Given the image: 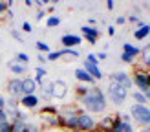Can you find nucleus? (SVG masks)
I'll list each match as a JSON object with an SVG mask.
<instances>
[{
    "instance_id": "1",
    "label": "nucleus",
    "mask_w": 150,
    "mask_h": 132,
    "mask_svg": "<svg viewBox=\"0 0 150 132\" xmlns=\"http://www.w3.org/2000/svg\"><path fill=\"white\" fill-rule=\"evenodd\" d=\"M79 101H81V105L84 106V112H88V114H101L108 106L106 105V95H104V92L99 86H92L88 90V94Z\"/></svg>"
},
{
    "instance_id": "2",
    "label": "nucleus",
    "mask_w": 150,
    "mask_h": 132,
    "mask_svg": "<svg viewBox=\"0 0 150 132\" xmlns=\"http://www.w3.org/2000/svg\"><path fill=\"white\" fill-rule=\"evenodd\" d=\"M132 83L139 88V92H146L150 90V70L143 64H136L134 66V72H132Z\"/></svg>"
},
{
    "instance_id": "3",
    "label": "nucleus",
    "mask_w": 150,
    "mask_h": 132,
    "mask_svg": "<svg viewBox=\"0 0 150 132\" xmlns=\"http://www.w3.org/2000/svg\"><path fill=\"white\" fill-rule=\"evenodd\" d=\"M130 117L139 127H148L150 125V108L146 105H132L130 106Z\"/></svg>"
},
{
    "instance_id": "4",
    "label": "nucleus",
    "mask_w": 150,
    "mask_h": 132,
    "mask_svg": "<svg viewBox=\"0 0 150 132\" xmlns=\"http://www.w3.org/2000/svg\"><path fill=\"white\" fill-rule=\"evenodd\" d=\"M106 95H108V99L114 103V105H123V103L126 101V97H128V90H125L121 84L110 81L108 88H106Z\"/></svg>"
},
{
    "instance_id": "5",
    "label": "nucleus",
    "mask_w": 150,
    "mask_h": 132,
    "mask_svg": "<svg viewBox=\"0 0 150 132\" xmlns=\"http://www.w3.org/2000/svg\"><path fill=\"white\" fill-rule=\"evenodd\" d=\"M79 130H82V132H93V130H97V121L92 117V114L84 112V110L79 114Z\"/></svg>"
},
{
    "instance_id": "6",
    "label": "nucleus",
    "mask_w": 150,
    "mask_h": 132,
    "mask_svg": "<svg viewBox=\"0 0 150 132\" xmlns=\"http://www.w3.org/2000/svg\"><path fill=\"white\" fill-rule=\"evenodd\" d=\"M39 117L44 125V130L46 128H59L61 127V117L57 114H50V112H39Z\"/></svg>"
},
{
    "instance_id": "7",
    "label": "nucleus",
    "mask_w": 150,
    "mask_h": 132,
    "mask_svg": "<svg viewBox=\"0 0 150 132\" xmlns=\"http://www.w3.org/2000/svg\"><path fill=\"white\" fill-rule=\"evenodd\" d=\"M119 119V114H110V116H104L101 121H97V130L99 132H112L115 127V123Z\"/></svg>"
},
{
    "instance_id": "8",
    "label": "nucleus",
    "mask_w": 150,
    "mask_h": 132,
    "mask_svg": "<svg viewBox=\"0 0 150 132\" xmlns=\"http://www.w3.org/2000/svg\"><path fill=\"white\" fill-rule=\"evenodd\" d=\"M110 81H114V83L121 84V86L125 88V90H130V88L134 86L130 73H126V72H114V73L110 75Z\"/></svg>"
},
{
    "instance_id": "9",
    "label": "nucleus",
    "mask_w": 150,
    "mask_h": 132,
    "mask_svg": "<svg viewBox=\"0 0 150 132\" xmlns=\"http://www.w3.org/2000/svg\"><path fill=\"white\" fill-rule=\"evenodd\" d=\"M7 94H9V97L18 101L22 95H24V94H22V79L15 77V79L7 81Z\"/></svg>"
},
{
    "instance_id": "10",
    "label": "nucleus",
    "mask_w": 150,
    "mask_h": 132,
    "mask_svg": "<svg viewBox=\"0 0 150 132\" xmlns=\"http://www.w3.org/2000/svg\"><path fill=\"white\" fill-rule=\"evenodd\" d=\"M39 103H40V97L37 94L35 95H22V97L18 99V105L24 106V108H28V110L37 108V106H39Z\"/></svg>"
},
{
    "instance_id": "11",
    "label": "nucleus",
    "mask_w": 150,
    "mask_h": 132,
    "mask_svg": "<svg viewBox=\"0 0 150 132\" xmlns=\"http://www.w3.org/2000/svg\"><path fill=\"white\" fill-rule=\"evenodd\" d=\"M81 31H82V37L90 42V44H95L97 40H99V35L101 31L97 28H92V26H82L81 28Z\"/></svg>"
},
{
    "instance_id": "12",
    "label": "nucleus",
    "mask_w": 150,
    "mask_h": 132,
    "mask_svg": "<svg viewBox=\"0 0 150 132\" xmlns=\"http://www.w3.org/2000/svg\"><path fill=\"white\" fill-rule=\"evenodd\" d=\"M39 90H40L39 97H42L44 101H51V99H53V81H46V79H44L42 84L39 86Z\"/></svg>"
},
{
    "instance_id": "13",
    "label": "nucleus",
    "mask_w": 150,
    "mask_h": 132,
    "mask_svg": "<svg viewBox=\"0 0 150 132\" xmlns=\"http://www.w3.org/2000/svg\"><path fill=\"white\" fill-rule=\"evenodd\" d=\"M68 95V84L64 81H53V99H64Z\"/></svg>"
},
{
    "instance_id": "14",
    "label": "nucleus",
    "mask_w": 150,
    "mask_h": 132,
    "mask_svg": "<svg viewBox=\"0 0 150 132\" xmlns=\"http://www.w3.org/2000/svg\"><path fill=\"white\" fill-rule=\"evenodd\" d=\"M37 90H39V86H37L33 77H24L22 79V94L24 95H35Z\"/></svg>"
},
{
    "instance_id": "15",
    "label": "nucleus",
    "mask_w": 150,
    "mask_h": 132,
    "mask_svg": "<svg viewBox=\"0 0 150 132\" xmlns=\"http://www.w3.org/2000/svg\"><path fill=\"white\" fill-rule=\"evenodd\" d=\"M61 42L64 48H73V46H79V44L82 42V37L79 35H73V33H66L61 37Z\"/></svg>"
},
{
    "instance_id": "16",
    "label": "nucleus",
    "mask_w": 150,
    "mask_h": 132,
    "mask_svg": "<svg viewBox=\"0 0 150 132\" xmlns=\"http://www.w3.org/2000/svg\"><path fill=\"white\" fill-rule=\"evenodd\" d=\"M75 79H77L79 83H82V84H93L95 83V79L90 75L84 68H77V70H75Z\"/></svg>"
},
{
    "instance_id": "17",
    "label": "nucleus",
    "mask_w": 150,
    "mask_h": 132,
    "mask_svg": "<svg viewBox=\"0 0 150 132\" xmlns=\"http://www.w3.org/2000/svg\"><path fill=\"white\" fill-rule=\"evenodd\" d=\"M82 68H84L88 73H90V75H92L95 81H101L104 75H103V72H101V68H99V66H95V64H90V62H86L84 61V64H82Z\"/></svg>"
},
{
    "instance_id": "18",
    "label": "nucleus",
    "mask_w": 150,
    "mask_h": 132,
    "mask_svg": "<svg viewBox=\"0 0 150 132\" xmlns=\"http://www.w3.org/2000/svg\"><path fill=\"white\" fill-rule=\"evenodd\" d=\"M7 70L13 72L15 75H24V73L28 72V66H24V64L17 62V61L13 59V61H7Z\"/></svg>"
},
{
    "instance_id": "19",
    "label": "nucleus",
    "mask_w": 150,
    "mask_h": 132,
    "mask_svg": "<svg viewBox=\"0 0 150 132\" xmlns=\"http://www.w3.org/2000/svg\"><path fill=\"white\" fill-rule=\"evenodd\" d=\"M11 132H28V121L17 117L15 121H11Z\"/></svg>"
},
{
    "instance_id": "20",
    "label": "nucleus",
    "mask_w": 150,
    "mask_h": 132,
    "mask_svg": "<svg viewBox=\"0 0 150 132\" xmlns=\"http://www.w3.org/2000/svg\"><path fill=\"white\" fill-rule=\"evenodd\" d=\"M146 37H150V26L148 24L141 26V28H137L136 31H134V39L136 40H145Z\"/></svg>"
},
{
    "instance_id": "21",
    "label": "nucleus",
    "mask_w": 150,
    "mask_h": 132,
    "mask_svg": "<svg viewBox=\"0 0 150 132\" xmlns=\"http://www.w3.org/2000/svg\"><path fill=\"white\" fill-rule=\"evenodd\" d=\"M123 53H126V55H130V57L136 59L137 55H141V50L137 46H134V44H130V42H125L123 44Z\"/></svg>"
},
{
    "instance_id": "22",
    "label": "nucleus",
    "mask_w": 150,
    "mask_h": 132,
    "mask_svg": "<svg viewBox=\"0 0 150 132\" xmlns=\"http://www.w3.org/2000/svg\"><path fill=\"white\" fill-rule=\"evenodd\" d=\"M44 77H46V68H44V66H37V68H35V77H33L35 83H37V86L42 84Z\"/></svg>"
},
{
    "instance_id": "23",
    "label": "nucleus",
    "mask_w": 150,
    "mask_h": 132,
    "mask_svg": "<svg viewBox=\"0 0 150 132\" xmlns=\"http://www.w3.org/2000/svg\"><path fill=\"white\" fill-rule=\"evenodd\" d=\"M132 97H134V101H136V105H146V97H145V94L143 92H139V90H136V92H132Z\"/></svg>"
},
{
    "instance_id": "24",
    "label": "nucleus",
    "mask_w": 150,
    "mask_h": 132,
    "mask_svg": "<svg viewBox=\"0 0 150 132\" xmlns=\"http://www.w3.org/2000/svg\"><path fill=\"white\" fill-rule=\"evenodd\" d=\"M141 59H143V66H148L150 64V44H146V46L141 50Z\"/></svg>"
},
{
    "instance_id": "25",
    "label": "nucleus",
    "mask_w": 150,
    "mask_h": 132,
    "mask_svg": "<svg viewBox=\"0 0 150 132\" xmlns=\"http://www.w3.org/2000/svg\"><path fill=\"white\" fill-rule=\"evenodd\" d=\"M88 90H90V86H88V84H77V86H75V94H77V97H79V99L84 97V95L88 94Z\"/></svg>"
},
{
    "instance_id": "26",
    "label": "nucleus",
    "mask_w": 150,
    "mask_h": 132,
    "mask_svg": "<svg viewBox=\"0 0 150 132\" xmlns=\"http://www.w3.org/2000/svg\"><path fill=\"white\" fill-rule=\"evenodd\" d=\"M15 61L20 62V64H24V66H28V62H29V55L24 53V51H18V53L15 55Z\"/></svg>"
},
{
    "instance_id": "27",
    "label": "nucleus",
    "mask_w": 150,
    "mask_h": 132,
    "mask_svg": "<svg viewBox=\"0 0 150 132\" xmlns=\"http://www.w3.org/2000/svg\"><path fill=\"white\" fill-rule=\"evenodd\" d=\"M61 53H62V57H73V59L79 57V51L75 50V48H62Z\"/></svg>"
},
{
    "instance_id": "28",
    "label": "nucleus",
    "mask_w": 150,
    "mask_h": 132,
    "mask_svg": "<svg viewBox=\"0 0 150 132\" xmlns=\"http://www.w3.org/2000/svg\"><path fill=\"white\" fill-rule=\"evenodd\" d=\"M59 24H61V17H55V15H51V17L46 18V26H48V28H57Z\"/></svg>"
},
{
    "instance_id": "29",
    "label": "nucleus",
    "mask_w": 150,
    "mask_h": 132,
    "mask_svg": "<svg viewBox=\"0 0 150 132\" xmlns=\"http://www.w3.org/2000/svg\"><path fill=\"white\" fill-rule=\"evenodd\" d=\"M35 48L39 50L40 53H50V51H51V48L48 46L46 42H42V40H37V42H35Z\"/></svg>"
},
{
    "instance_id": "30",
    "label": "nucleus",
    "mask_w": 150,
    "mask_h": 132,
    "mask_svg": "<svg viewBox=\"0 0 150 132\" xmlns=\"http://www.w3.org/2000/svg\"><path fill=\"white\" fill-rule=\"evenodd\" d=\"M13 7V0H7V2H0V17L2 15H6L7 9H11Z\"/></svg>"
},
{
    "instance_id": "31",
    "label": "nucleus",
    "mask_w": 150,
    "mask_h": 132,
    "mask_svg": "<svg viewBox=\"0 0 150 132\" xmlns=\"http://www.w3.org/2000/svg\"><path fill=\"white\" fill-rule=\"evenodd\" d=\"M61 57H62L61 50H57V51H50V53L46 55V59H48V61H57V59H61Z\"/></svg>"
},
{
    "instance_id": "32",
    "label": "nucleus",
    "mask_w": 150,
    "mask_h": 132,
    "mask_svg": "<svg viewBox=\"0 0 150 132\" xmlns=\"http://www.w3.org/2000/svg\"><path fill=\"white\" fill-rule=\"evenodd\" d=\"M0 132H11V121H0Z\"/></svg>"
},
{
    "instance_id": "33",
    "label": "nucleus",
    "mask_w": 150,
    "mask_h": 132,
    "mask_svg": "<svg viewBox=\"0 0 150 132\" xmlns=\"http://www.w3.org/2000/svg\"><path fill=\"white\" fill-rule=\"evenodd\" d=\"M86 62H90V64H95V66H99V61H97L95 53H88V55H86Z\"/></svg>"
},
{
    "instance_id": "34",
    "label": "nucleus",
    "mask_w": 150,
    "mask_h": 132,
    "mask_svg": "<svg viewBox=\"0 0 150 132\" xmlns=\"http://www.w3.org/2000/svg\"><path fill=\"white\" fill-rule=\"evenodd\" d=\"M9 33H11V37H13L15 40H18V42H24V37H22V35H20L18 31H17V29H11Z\"/></svg>"
},
{
    "instance_id": "35",
    "label": "nucleus",
    "mask_w": 150,
    "mask_h": 132,
    "mask_svg": "<svg viewBox=\"0 0 150 132\" xmlns=\"http://www.w3.org/2000/svg\"><path fill=\"white\" fill-rule=\"evenodd\" d=\"M22 29H24V31H26V33H31V31H33V26H31V24H29V22H28V20H24V22H22Z\"/></svg>"
},
{
    "instance_id": "36",
    "label": "nucleus",
    "mask_w": 150,
    "mask_h": 132,
    "mask_svg": "<svg viewBox=\"0 0 150 132\" xmlns=\"http://www.w3.org/2000/svg\"><path fill=\"white\" fill-rule=\"evenodd\" d=\"M121 61H123V62H128V64H132V62H134V57L126 55V53H121Z\"/></svg>"
},
{
    "instance_id": "37",
    "label": "nucleus",
    "mask_w": 150,
    "mask_h": 132,
    "mask_svg": "<svg viewBox=\"0 0 150 132\" xmlns=\"http://www.w3.org/2000/svg\"><path fill=\"white\" fill-rule=\"evenodd\" d=\"M44 17H46V9H39V11H37V17H35V18H37V20H42Z\"/></svg>"
},
{
    "instance_id": "38",
    "label": "nucleus",
    "mask_w": 150,
    "mask_h": 132,
    "mask_svg": "<svg viewBox=\"0 0 150 132\" xmlns=\"http://www.w3.org/2000/svg\"><path fill=\"white\" fill-rule=\"evenodd\" d=\"M95 57H97V61H104L108 55H106V51H99V53H95Z\"/></svg>"
},
{
    "instance_id": "39",
    "label": "nucleus",
    "mask_w": 150,
    "mask_h": 132,
    "mask_svg": "<svg viewBox=\"0 0 150 132\" xmlns=\"http://www.w3.org/2000/svg\"><path fill=\"white\" fill-rule=\"evenodd\" d=\"M48 2H50V0H37L35 4H37V7H40V9H44V6H46Z\"/></svg>"
},
{
    "instance_id": "40",
    "label": "nucleus",
    "mask_w": 150,
    "mask_h": 132,
    "mask_svg": "<svg viewBox=\"0 0 150 132\" xmlns=\"http://www.w3.org/2000/svg\"><path fill=\"white\" fill-rule=\"evenodd\" d=\"M106 7H108L110 11L114 9V7H115V4H114V0H106Z\"/></svg>"
},
{
    "instance_id": "41",
    "label": "nucleus",
    "mask_w": 150,
    "mask_h": 132,
    "mask_svg": "<svg viewBox=\"0 0 150 132\" xmlns=\"http://www.w3.org/2000/svg\"><path fill=\"white\" fill-rule=\"evenodd\" d=\"M4 108H6V97L0 95V110H4Z\"/></svg>"
},
{
    "instance_id": "42",
    "label": "nucleus",
    "mask_w": 150,
    "mask_h": 132,
    "mask_svg": "<svg viewBox=\"0 0 150 132\" xmlns=\"http://www.w3.org/2000/svg\"><path fill=\"white\" fill-rule=\"evenodd\" d=\"M108 35H110V37L115 35V28H114V26H108Z\"/></svg>"
},
{
    "instance_id": "43",
    "label": "nucleus",
    "mask_w": 150,
    "mask_h": 132,
    "mask_svg": "<svg viewBox=\"0 0 150 132\" xmlns=\"http://www.w3.org/2000/svg\"><path fill=\"white\" fill-rule=\"evenodd\" d=\"M115 22H117L119 26H121V24H125V22H126V17H117V20H115Z\"/></svg>"
},
{
    "instance_id": "44",
    "label": "nucleus",
    "mask_w": 150,
    "mask_h": 132,
    "mask_svg": "<svg viewBox=\"0 0 150 132\" xmlns=\"http://www.w3.org/2000/svg\"><path fill=\"white\" fill-rule=\"evenodd\" d=\"M39 62H40V64H44V62H48V59H46V57H44V55L40 53V55H39Z\"/></svg>"
},
{
    "instance_id": "45",
    "label": "nucleus",
    "mask_w": 150,
    "mask_h": 132,
    "mask_svg": "<svg viewBox=\"0 0 150 132\" xmlns=\"http://www.w3.org/2000/svg\"><path fill=\"white\" fill-rule=\"evenodd\" d=\"M6 18H9V20L13 18V11H11V9H7V11H6Z\"/></svg>"
},
{
    "instance_id": "46",
    "label": "nucleus",
    "mask_w": 150,
    "mask_h": 132,
    "mask_svg": "<svg viewBox=\"0 0 150 132\" xmlns=\"http://www.w3.org/2000/svg\"><path fill=\"white\" fill-rule=\"evenodd\" d=\"M24 4H26L28 7H31V6H35V2H33V0H24Z\"/></svg>"
},
{
    "instance_id": "47",
    "label": "nucleus",
    "mask_w": 150,
    "mask_h": 132,
    "mask_svg": "<svg viewBox=\"0 0 150 132\" xmlns=\"http://www.w3.org/2000/svg\"><path fill=\"white\" fill-rule=\"evenodd\" d=\"M145 97H146V101H148V105H150V90H146V92H145Z\"/></svg>"
},
{
    "instance_id": "48",
    "label": "nucleus",
    "mask_w": 150,
    "mask_h": 132,
    "mask_svg": "<svg viewBox=\"0 0 150 132\" xmlns=\"http://www.w3.org/2000/svg\"><path fill=\"white\" fill-rule=\"evenodd\" d=\"M141 132H150V125L148 127H141Z\"/></svg>"
},
{
    "instance_id": "49",
    "label": "nucleus",
    "mask_w": 150,
    "mask_h": 132,
    "mask_svg": "<svg viewBox=\"0 0 150 132\" xmlns=\"http://www.w3.org/2000/svg\"><path fill=\"white\" fill-rule=\"evenodd\" d=\"M79 132H82V130H79ZM93 132H97V130H93Z\"/></svg>"
},
{
    "instance_id": "50",
    "label": "nucleus",
    "mask_w": 150,
    "mask_h": 132,
    "mask_svg": "<svg viewBox=\"0 0 150 132\" xmlns=\"http://www.w3.org/2000/svg\"><path fill=\"white\" fill-rule=\"evenodd\" d=\"M148 26H150V24H148Z\"/></svg>"
}]
</instances>
